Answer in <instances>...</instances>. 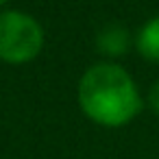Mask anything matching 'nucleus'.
Listing matches in <instances>:
<instances>
[{
	"label": "nucleus",
	"instance_id": "obj_5",
	"mask_svg": "<svg viewBox=\"0 0 159 159\" xmlns=\"http://www.w3.org/2000/svg\"><path fill=\"white\" fill-rule=\"evenodd\" d=\"M148 105H150V109L159 116V79L152 83V87H150V92H148Z\"/></svg>",
	"mask_w": 159,
	"mask_h": 159
},
{
	"label": "nucleus",
	"instance_id": "obj_4",
	"mask_svg": "<svg viewBox=\"0 0 159 159\" xmlns=\"http://www.w3.org/2000/svg\"><path fill=\"white\" fill-rule=\"evenodd\" d=\"M135 50L152 63H159V16L146 20L133 37Z\"/></svg>",
	"mask_w": 159,
	"mask_h": 159
},
{
	"label": "nucleus",
	"instance_id": "obj_1",
	"mask_svg": "<svg viewBox=\"0 0 159 159\" xmlns=\"http://www.w3.org/2000/svg\"><path fill=\"white\" fill-rule=\"evenodd\" d=\"M76 100L94 124L107 129L126 126L144 107L133 76L113 61L94 63L83 72L76 87Z\"/></svg>",
	"mask_w": 159,
	"mask_h": 159
},
{
	"label": "nucleus",
	"instance_id": "obj_3",
	"mask_svg": "<svg viewBox=\"0 0 159 159\" xmlns=\"http://www.w3.org/2000/svg\"><path fill=\"white\" fill-rule=\"evenodd\" d=\"M133 44V37H131V31L122 24H105L98 35H96V48L100 55L109 57V59H116V57H122L129 52Z\"/></svg>",
	"mask_w": 159,
	"mask_h": 159
},
{
	"label": "nucleus",
	"instance_id": "obj_2",
	"mask_svg": "<svg viewBox=\"0 0 159 159\" xmlns=\"http://www.w3.org/2000/svg\"><path fill=\"white\" fill-rule=\"evenodd\" d=\"M44 48V29L26 11H0V61L22 66L33 61Z\"/></svg>",
	"mask_w": 159,
	"mask_h": 159
},
{
	"label": "nucleus",
	"instance_id": "obj_6",
	"mask_svg": "<svg viewBox=\"0 0 159 159\" xmlns=\"http://www.w3.org/2000/svg\"><path fill=\"white\" fill-rule=\"evenodd\" d=\"M5 2H7V0H0V7H2V5H5Z\"/></svg>",
	"mask_w": 159,
	"mask_h": 159
}]
</instances>
